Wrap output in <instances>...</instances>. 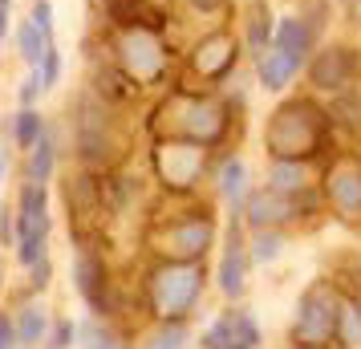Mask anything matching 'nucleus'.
Returning a JSON list of instances; mask_svg holds the SVG:
<instances>
[{
	"label": "nucleus",
	"instance_id": "f257e3e1",
	"mask_svg": "<svg viewBox=\"0 0 361 349\" xmlns=\"http://www.w3.org/2000/svg\"><path fill=\"white\" fill-rule=\"evenodd\" d=\"M69 138L78 163L90 171H110L118 163V106L102 102L90 85L69 106Z\"/></svg>",
	"mask_w": 361,
	"mask_h": 349
},
{
	"label": "nucleus",
	"instance_id": "f03ea898",
	"mask_svg": "<svg viewBox=\"0 0 361 349\" xmlns=\"http://www.w3.org/2000/svg\"><path fill=\"white\" fill-rule=\"evenodd\" d=\"M159 118V130H166L171 138H183V142H195V147H212L224 138V126H228V106L203 90H187V85H175L159 106L154 114Z\"/></svg>",
	"mask_w": 361,
	"mask_h": 349
},
{
	"label": "nucleus",
	"instance_id": "7ed1b4c3",
	"mask_svg": "<svg viewBox=\"0 0 361 349\" xmlns=\"http://www.w3.org/2000/svg\"><path fill=\"white\" fill-rule=\"evenodd\" d=\"M106 49L142 90L166 82L171 61H175L163 29H150V25H118V29H110L106 33Z\"/></svg>",
	"mask_w": 361,
	"mask_h": 349
},
{
	"label": "nucleus",
	"instance_id": "20e7f679",
	"mask_svg": "<svg viewBox=\"0 0 361 349\" xmlns=\"http://www.w3.org/2000/svg\"><path fill=\"white\" fill-rule=\"evenodd\" d=\"M17 260L20 268H33L49 256V232H53V216H49V187L25 179L17 187Z\"/></svg>",
	"mask_w": 361,
	"mask_h": 349
},
{
	"label": "nucleus",
	"instance_id": "39448f33",
	"mask_svg": "<svg viewBox=\"0 0 361 349\" xmlns=\"http://www.w3.org/2000/svg\"><path fill=\"white\" fill-rule=\"evenodd\" d=\"M203 293V272L195 260H166L150 272V305L163 321H183Z\"/></svg>",
	"mask_w": 361,
	"mask_h": 349
},
{
	"label": "nucleus",
	"instance_id": "423d86ee",
	"mask_svg": "<svg viewBox=\"0 0 361 349\" xmlns=\"http://www.w3.org/2000/svg\"><path fill=\"white\" fill-rule=\"evenodd\" d=\"M321 130H325V110H317L312 102H293L272 114L268 126V150L276 159H300L321 147Z\"/></svg>",
	"mask_w": 361,
	"mask_h": 349
},
{
	"label": "nucleus",
	"instance_id": "0eeeda50",
	"mask_svg": "<svg viewBox=\"0 0 361 349\" xmlns=\"http://www.w3.org/2000/svg\"><path fill=\"white\" fill-rule=\"evenodd\" d=\"M309 85L312 90H321V94H341L349 85L357 82L361 73V49L353 45H317L309 57Z\"/></svg>",
	"mask_w": 361,
	"mask_h": 349
},
{
	"label": "nucleus",
	"instance_id": "6e6552de",
	"mask_svg": "<svg viewBox=\"0 0 361 349\" xmlns=\"http://www.w3.org/2000/svg\"><path fill=\"white\" fill-rule=\"evenodd\" d=\"M240 61V41L228 29H215V33L199 37L195 49L187 53V69L199 85H219L231 78V69Z\"/></svg>",
	"mask_w": 361,
	"mask_h": 349
},
{
	"label": "nucleus",
	"instance_id": "1a4fd4ad",
	"mask_svg": "<svg viewBox=\"0 0 361 349\" xmlns=\"http://www.w3.org/2000/svg\"><path fill=\"white\" fill-rule=\"evenodd\" d=\"M212 235H215V228L207 216H179L154 235V244H159V252L166 260H199L203 252L212 248Z\"/></svg>",
	"mask_w": 361,
	"mask_h": 349
},
{
	"label": "nucleus",
	"instance_id": "9d476101",
	"mask_svg": "<svg viewBox=\"0 0 361 349\" xmlns=\"http://www.w3.org/2000/svg\"><path fill=\"white\" fill-rule=\"evenodd\" d=\"M73 288H78V297L90 305L94 317H110V309H114L110 272H106L102 256L90 248V244H78V256H73Z\"/></svg>",
	"mask_w": 361,
	"mask_h": 349
},
{
	"label": "nucleus",
	"instance_id": "9b49d317",
	"mask_svg": "<svg viewBox=\"0 0 361 349\" xmlns=\"http://www.w3.org/2000/svg\"><path fill=\"white\" fill-rule=\"evenodd\" d=\"M203 150L207 147H195V142H183V138H171V142H159L154 150V166H159V179L166 187H191L203 171Z\"/></svg>",
	"mask_w": 361,
	"mask_h": 349
},
{
	"label": "nucleus",
	"instance_id": "f8f14e48",
	"mask_svg": "<svg viewBox=\"0 0 361 349\" xmlns=\"http://www.w3.org/2000/svg\"><path fill=\"white\" fill-rule=\"evenodd\" d=\"M102 20L118 29V25H150V29H166V13L154 8L150 0H94Z\"/></svg>",
	"mask_w": 361,
	"mask_h": 349
},
{
	"label": "nucleus",
	"instance_id": "ddd939ff",
	"mask_svg": "<svg viewBox=\"0 0 361 349\" xmlns=\"http://www.w3.org/2000/svg\"><path fill=\"white\" fill-rule=\"evenodd\" d=\"M321 41L312 37V29H309V20L300 17H280L276 20V41H272V49L276 53H284V57H293L296 66L305 69L309 66V57H312V49H317Z\"/></svg>",
	"mask_w": 361,
	"mask_h": 349
},
{
	"label": "nucleus",
	"instance_id": "4468645a",
	"mask_svg": "<svg viewBox=\"0 0 361 349\" xmlns=\"http://www.w3.org/2000/svg\"><path fill=\"white\" fill-rule=\"evenodd\" d=\"M247 224L260 232V228H276V224H284V219L296 216L293 207V195H284V191H272V187H264V191H256L252 200H247Z\"/></svg>",
	"mask_w": 361,
	"mask_h": 349
},
{
	"label": "nucleus",
	"instance_id": "2eb2a0df",
	"mask_svg": "<svg viewBox=\"0 0 361 349\" xmlns=\"http://www.w3.org/2000/svg\"><path fill=\"white\" fill-rule=\"evenodd\" d=\"M272 41H276V17H272L268 0H252L244 20V49L252 53V61H260L272 49Z\"/></svg>",
	"mask_w": 361,
	"mask_h": 349
},
{
	"label": "nucleus",
	"instance_id": "dca6fc26",
	"mask_svg": "<svg viewBox=\"0 0 361 349\" xmlns=\"http://www.w3.org/2000/svg\"><path fill=\"white\" fill-rule=\"evenodd\" d=\"M20 159H25V166H20V171H25V179L49 187V179L57 175V159H61V134L49 126V130L41 134V142H37L29 154H20Z\"/></svg>",
	"mask_w": 361,
	"mask_h": 349
},
{
	"label": "nucleus",
	"instance_id": "f3484780",
	"mask_svg": "<svg viewBox=\"0 0 361 349\" xmlns=\"http://www.w3.org/2000/svg\"><path fill=\"white\" fill-rule=\"evenodd\" d=\"M244 276H247V256H244V244H240V219H231L224 264H219V288H224V297H240L244 293Z\"/></svg>",
	"mask_w": 361,
	"mask_h": 349
},
{
	"label": "nucleus",
	"instance_id": "a211bd4d",
	"mask_svg": "<svg viewBox=\"0 0 361 349\" xmlns=\"http://www.w3.org/2000/svg\"><path fill=\"white\" fill-rule=\"evenodd\" d=\"M45 130H49V122H45V114H41L37 106H17V114L8 122V138H13V147H17L20 154H29V150L41 142Z\"/></svg>",
	"mask_w": 361,
	"mask_h": 349
},
{
	"label": "nucleus",
	"instance_id": "6ab92c4d",
	"mask_svg": "<svg viewBox=\"0 0 361 349\" xmlns=\"http://www.w3.org/2000/svg\"><path fill=\"white\" fill-rule=\"evenodd\" d=\"M333 329V300L325 297V293H312V297H305V305H300V321H296V333L300 337H325V333Z\"/></svg>",
	"mask_w": 361,
	"mask_h": 349
},
{
	"label": "nucleus",
	"instance_id": "aec40b11",
	"mask_svg": "<svg viewBox=\"0 0 361 349\" xmlns=\"http://www.w3.org/2000/svg\"><path fill=\"white\" fill-rule=\"evenodd\" d=\"M296 73H300V66H296L293 57L276 53V49H268L260 61H256V78H260V85H264V90H272V94H280Z\"/></svg>",
	"mask_w": 361,
	"mask_h": 349
},
{
	"label": "nucleus",
	"instance_id": "412c9836",
	"mask_svg": "<svg viewBox=\"0 0 361 349\" xmlns=\"http://www.w3.org/2000/svg\"><path fill=\"white\" fill-rule=\"evenodd\" d=\"M215 187H219V195L240 212V200H244V191H247V166H244V159H224L219 163V171H215Z\"/></svg>",
	"mask_w": 361,
	"mask_h": 349
},
{
	"label": "nucleus",
	"instance_id": "4be33fe9",
	"mask_svg": "<svg viewBox=\"0 0 361 349\" xmlns=\"http://www.w3.org/2000/svg\"><path fill=\"white\" fill-rule=\"evenodd\" d=\"M49 45H53V41H45V33H41V29L33 25V17L25 13V20L17 25V53H20V61H25L29 69H37Z\"/></svg>",
	"mask_w": 361,
	"mask_h": 349
},
{
	"label": "nucleus",
	"instance_id": "5701e85b",
	"mask_svg": "<svg viewBox=\"0 0 361 349\" xmlns=\"http://www.w3.org/2000/svg\"><path fill=\"white\" fill-rule=\"evenodd\" d=\"M268 187L272 191H284V195H296V191H305L309 187V171L293 159H276L272 171H268Z\"/></svg>",
	"mask_w": 361,
	"mask_h": 349
},
{
	"label": "nucleus",
	"instance_id": "b1692460",
	"mask_svg": "<svg viewBox=\"0 0 361 349\" xmlns=\"http://www.w3.org/2000/svg\"><path fill=\"white\" fill-rule=\"evenodd\" d=\"M45 333H49V317H45V309L33 305V300H25V305L17 309V337H20V345H25V349L37 345Z\"/></svg>",
	"mask_w": 361,
	"mask_h": 349
},
{
	"label": "nucleus",
	"instance_id": "393cba45",
	"mask_svg": "<svg viewBox=\"0 0 361 349\" xmlns=\"http://www.w3.org/2000/svg\"><path fill=\"white\" fill-rule=\"evenodd\" d=\"M329 195L341 203L345 212H357V207H361V171H357V166L337 171V175L329 179Z\"/></svg>",
	"mask_w": 361,
	"mask_h": 349
},
{
	"label": "nucleus",
	"instance_id": "a878e982",
	"mask_svg": "<svg viewBox=\"0 0 361 349\" xmlns=\"http://www.w3.org/2000/svg\"><path fill=\"white\" fill-rule=\"evenodd\" d=\"M329 118H337V122L349 126V130H361V94H357V85H349V90H341V94H333V102H329Z\"/></svg>",
	"mask_w": 361,
	"mask_h": 349
},
{
	"label": "nucleus",
	"instance_id": "bb28decb",
	"mask_svg": "<svg viewBox=\"0 0 361 349\" xmlns=\"http://www.w3.org/2000/svg\"><path fill=\"white\" fill-rule=\"evenodd\" d=\"M78 337H82V349H122V341L114 337V329H110V325H102V317L78 325Z\"/></svg>",
	"mask_w": 361,
	"mask_h": 349
},
{
	"label": "nucleus",
	"instance_id": "cd10ccee",
	"mask_svg": "<svg viewBox=\"0 0 361 349\" xmlns=\"http://www.w3.org/2000/svg\"><path fill=\"white\" fill-rule=\"evenodd\" d=\"M280 252H284V235H280L276 228H260L256 240H252V260H256V264H272Z\"/></svg>",
	"mask_w": 361,
	"mask_h": 349
},
{
	"label": "nucleus",
	"instance_id": "c85d7f7f",
	"mask_svg": "<svg viewBox=\"0 0 361 349\" xmlns=\"http://www.w3.org/2000/svg\"><path fill=\"white\" fill-rule=\"evenodd\" d=\"M235 345V313H224L203 333V349H231Z\"/></svg>",
	"mask_w": 361,
	"mask_h": 349
},
{
	"label": "nucleus",
	"instance_id": "c756f323",
	"mask_svg": "<svg viewBox=\"0 0 361 349\" xmlns=\"http://www.w3.org/2000/svg\"><path fill=\"white\" fill-rule=\"evenodd\" d=\"M61 69H66V61H61V49H57V41H53L49 49H45V57H41V66H37L45 94H53V90H57V82H61Z\"/></svg>",
	"mask_w": 361,
	"mask_h": 349
},
{
	"label": "nucleus",
	"instance_id": "7c9ffc66",
	"mask_svg": "<svg viewBox=\"0 0 361 349\" xmlns=\"http://www.w3.org/2000/svg\"><path fill=\"white\" fill-rule=\"evenodd\" d=\"M183 341H187V325L183 321H163V329L150 337L147 349H183Z\"/></svg>",
	"mask_w": 361,
	"mask_h": 349
},
{
	"label": "nucleus",
	"instance_id": "2f4dec72",
	"mask_svg": "<svg viewBox=\"0 0 361 349\" xmlns=\"http://www.w3.org/2000/svg\"><path fill=\"white\" fill-rule=\"evenodd\" d=\"M29 17H33V25L45 33V41H57V20H53L49 0H33V4H29Z\"/></svg>",
	"mask_w": 361,
	"mask_h": 349
},
{
	"label": "nucleus",
	"instance_id": "473e14b6",
	"mask_svg": "<svg viewBox=\"0 0 361 349\" xmlns=\"http://www.w3.org/2000/svg\"><path fill=\"white\" fill-rule=\"evenodd\" d=\"M41 94H45L41 73H37V69H29V73L20 78V85H17V106H37V102H41Z\"/></svg>",
	"mask_w": 361,
	"mask_h": 349
},
{
	"label": "nucleus",
	"instance_id": "72a5a7b5",
	"mask_svg": "<svg viewBox=\"0 0 361 349\" xmlns=\"http://www.w3.org/2000/svg\"><path fill=\"white\" fill-rule=\"evenodd\" d=\"M49 341H53V349H69L73 341H78V325L61 317L57 325H49Z\"/></svg>",
	"mask_w": 361,
	"mask_h": 349
},
{
	"label": "nucleus",
	"instance_id": "f704fd0d",
	"mask_svg": "<svg viewBox=\"0 0 361 349\" xmlns=\"http://www.w3.org/2000/svg\"><path fill=\"white\" fill-rule=\"evenodd\" d=\"M25 272H29V293H45V288H49V276H53V264H49V256H45L41 264L25 268Z\"/></svg>",
	"mask_w": 361,
	"mask_h": 349
},
{
	"label": "nucleus",
	"instance_id": "c9c22d12",
	"mask_svg": "<svg viewBox=\"0 0 361 349\" xmlns=\"http://www.w3.org/2000/svg\"><path fill=\"white\" fill-rule=\"evenodd\" d=\"M20 337H17V317L0 313V349H17Z\"/></svg>",
	"mask_w": 361,
	"mask_h": 349
},
{
	"label": "nucleus",
	"instance_id": "e433bc0d",
	"mask_svg": "<svg viewBox=\"0 0 361 349\" xmlns=\"http://www.w3.org/2000/svg\"><path fill=\"white\" fill-rule=\"evenodd\" d=\"M228 4H231V0H187V8L199 13V17H219Z\"/></svg>",
	"mask_w": 361,
	"mask_h": 349
},
{
	"label": "nucleus",
	"instance_id": "4c0bfd02",
	"mask_svg": "<svg viewBox=\"0 0 361 349\" xmlns=\"http://www.w3.org/2000/svg\"><path fill=\"white\" fill-rule=\"evenodd\" d=\"M4 175H8V150H4V138H0V183H4Z\"/></svg>",
	"mask_w": 361,
	"mask_h": 349
},
{
	"label": "nucleus",
	"instance_id": "58836bf2",
	"mask_svg": "<svg viewBox=\"0 0 361 349\" xmlns=\"http://www.w3.org/2000/svg\"><path fill=\"white\" fill-rule=\"evenodd\" d=\"M8 25H13V20H8V8H0V45H4V37H8Z\"/></svg>",
	"mask_w": 361,
	"mask_h": 349
},
{
	"label": "nucleus",
	"instance_id": "ea45409f",
	"mask_svg": "<svg viewBox=\"0 0 361 349\" xmlns=\"http://www.w3.org/2000/svg\"><path fill=\"white\" fill-rule=\"evenodd\" d=\"M0 8H13V0H0Z\"/></svg>",
	"mask_w": 361,
	"mask_h": 349
},
{
	"label": "nucleus",
	"instance_id": "a19ab883",
	"mask_svg": "<svg viewBox=\"0 0 361 349\" xmlns=\"http://www.w3.org/2000/svg\"><path fill=\"white\" fill-rule=\"evenodd\" d=\"M0 284H4V260H0Z\"/></svg>",
	"mask_w": 361,
	"mask_h": 349
},
{
	"label": "nucleus",
	"instance_id": "79ce46f5",
	"mask_svg": "<svg viewBox=\"0 0 361 349\" xmlns=\"http://www.w3.org/2000/svg\"><path fill=\"white\" fill-rule=\"evenodd\" d=\"M231 349H247V345H231Z\"/></svg>",
	"mask_w": 361,
	"mask_h": 349
},
{
	"label": "nucleus",
	"instance_id": "37998d69",
	"mask_svg": "<svg viewBox=\"0 0 361 349\" xmlns=\"http://www.w3.org/2000/svg\"><path fill=\"white\" fill-rule=\"evenodd\" d=\"M345 4H357V0H345Z\"/></svg>",
	"mask_w": 361,
	"mask_h": 349
},
{
	"label": "nucleus",
	"instance_id": "c03bdc74",
	"mask_svg": "<svg viewBox=\"0 0 361 349\" xmlns=\"http://www.w3.org/2000/svg\"><path fill=\"white\" fill-rule=\"evenodd\" d=\"M247 4H252V0H247Z\"/></svg>",
	"mask_w": 361,
	"mask_h": 349
}]
</instances>
